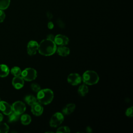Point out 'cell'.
Segmentation results:
<instances>
[{"label":"cell","mask_w":133,"mask_h":133,"mask_svg":"<svg viewBox=\"0 0 133 133\" xmlns=\"http://www.w3.org/2000/svg\"><path fill=\"white\" fill-rule=\"evenodd\" d=\"M31 88L33 91H34V92H37L39 90H41V87H40L39 85L36 83H32L31 85Z\"/></svg>","instance_id":"obj_24"},{"label":"cell","mask_w":133,"mask_h":133,"mask_svg":"<svg viewBox=\"0 0 133 133\" xmlns=\"http://www.w3.org/2000/svg\"><path fill=\"white\" fill-rule=\"evenodd\" d=\"M10 72L14 76H17L21 75L22 71L21 69L18 66H14L12 68H11Z\"/></svg>","instance_id":"obj_21"},{"label":"cell","mask_w":133,"mask_h":133,"mask_svg":"<svg viewBox=\"0 0 133 133\" xmlns=\"http://www.w3.org/2000/svg\"><path fill=\"white\" fill-rule=\"evenodd\" d=\"M20 120H21V123L23 125H28L31 122V117L29 115L27 114H23L21 116Z\"/></svg>","instance_id":"obj_17"},{"label":"cell","mask_w":133,"mask_h":133,"mask_svg":"<svg viewBox=\"0 0 133 133\" xmlns=\"http://www.w3.org/2000/svg\"><path fill=\"white\" fill-rule=\"evenodd\" d=\"M9 129V126L6 123L0 122V133H7Z\"/></svg>","instance_id":"obj_22"},{"label":"cell","mask_w":133,"mask_h":133,"mask_svg":"<svg viewBox=\"0 0 133 133\" xmlns=\"http://www.w3.org/2000/svg\"><path fill=\"white\" fill-rule=\"evenodd\" d=\"M56 51L59 55L62 57H65L69 55L70 51V49L64 46H59L58 48L57 47Z\"/></svg>","instance_id":"obj_13"},{"label":"cell","mask_w":133,"mask_h":133,"mask_svg":"<svg viewBox=\"0 0 133 133\" xmlns=\"http://www.w3.org/2000/svg\"><path fill=\"white\" fill-rule=\"evenodd\" d=\"M38 49V44L35 41H30L27 45V52L30 56L36 54Z\"/></svg>","instance_id":"obj_8"},{"label":"cell","mask_w":133,"mask_h":133,"mask_svg":"<svg viewBox=\"0 0 133 133\" xmlns=\"http://www.w3.org/2000/svg\"><path fill=\"white\" fill-rule=\"evenodd\" d=\"M47 38L48 39H49L50 40H52V41H54V38H55V36L52 34H49L47 35Z\"/></svg>","instance_id":"obj_28"},{"label":"cell","mask_w":133,"mask_h":133,"mask_svg":"<svg viewBox=\"0 0 133 133\" xmlns=\"http://www.w3.org/2000/svg\"><path fill=\"white\" fill-rule=\"evenodd\" d=\"M70 132V129L68 126H61L59 127L57 130V132L59 133H68Z\"/></svg>","instance_id":"obj_23"},{"label":"cell","mask_w":133,"mask_h":133,"mask_svg":"<svg viewBox=\"0 0 133 133\" xmlns=\"http://www.w3.org/2000/svg\"><path fill=\"white\" fill-rule=\"evenodd\" d=\"M54 26V23L50 21V22H48V28L49 29H52Z\"/></svg>","instance_id":"obj_27"},{"label":"cell","mask_w":133,"mask_h":133,"mask_svg":"<svg viewBox=\"0 0 133 133\" xmlns=\"http://www.w3.org/2000/svg\"><path fill=\"white\" fill-rule=\"evenodd\" d=\"M11 106L12 111L19 115L23 114L26 110L25 104L23 102L20 101L15 102Z\"/></svg>","instance_id":"obj_6"},{"label":"cell","mask_w":133,"mask_h":133,"mask_svg":"<svg viewBox=\"0 0 133 133\" xmlns=\"http://www.w3.org/2000/svg\"><path fill=\"white\" fill-rule=\"evenodd\" d=\"M10 0H0V9H6L9 6Z\"/></svg>","instance_id":"obj_20"},{"label":"cell","mask_w":133,"mask_h":133,"mask_svg":"<svg viewBox=\"0 0 133 133\" xmlns=\"http://www.w3.org/2000/svg\"><path fill=\"white\" fill-rule=\"evenodd\" d=\"M0 110L5 115H8L12 112V106L4 101H0Z\"/></svg>","instance_id":"obj_11"},{"label":"cell","mask_w":133,"mask_h":133,"mask_svg":"<svg viewBox=\"0 0 133 133\" xmlns=\"http://www.w3.org/2000/svg\"><path fill=\"white\" fill-rule=\"evenodd\" d=\"M21 75L24 80L32 81L35 79L37 77V72L34 69L28 68L22 71Z\"/></svg>","instance_id":"obj_4"},{"label":"cell","mask_w":133,"mask_h":133,"mask_svg":"<svg viewBox=\"0 0 133 133\" xmlns=\"http://www.w3.org/2000/svg\"><path fill=\"white\" fill-rule=\"evenodd\" d=\"M132 110H133V107H131L130 108H128L126 111V115L128 117H131L133 115V112H132Z\"/></svg>","instance_id":"obj_25"},{"label":"cell","mask_w":133,"mask_h":133,"mask_svg":"<svg viewBox=\"0 0 133 133\" xmlns=\"http://www.w3.org/2000/svg\"><path fill=\"white\" fill-rule=\"evenodd\" d=\"M82 79L86 85H92L96 84L98 82L99 77L95 71L87 70L84 73Z\"/></svg>","instance_id":"obj_3"},{"label":"cell","mask_w":133,"mask_h":133,"mask_svg":"<svg viewBox=\"0 0 133 133\" xmlns=\"http://www.w3.org/2000/svg\"><path fill=\"white\" fill-rule=\"evenodd\" d=\"M54 42L56 45L65 46L68 44L69 42V38L62 34H58L55 36Z\"/></svg>","instance_id":"obj_9"},{"label":"cell","mask_w":133,"mask_h":133,"mask_svg":"<svg viewBox=\"0 0 133 133\" xmlns=\"http://www.w3.org/2000/svg\"><path fill=\"white\" fill-rule=\"evenodd\" d=\"M82 80V78L78 73H73L70 74L67 78L68 83L72 85H77L79 84Z\"/></svg>","instance_id":"obj_7"},{"label":"cell","mask_w":133,"mask_h":133,"mask_svg":"<svg viewBox=\"0 0 133 133\" xmlns=\"http://www.w3.org/2000/svg\"><path fill=\"white\" fill-rule=\"evenodd\" d=\"M57 46L54 41L48 38L42 40L38 44L39 53L43 56H49L53 55L56 51Z\"/></svg>","instance_id":"obj_1"},{"label":"cell","mask_w":133,"mask_h":133,"mask_svg":"<svg viewBox=\"0 0 133 133\" xmlns=\"http://www.w3.org/2000/svg\"><path fill=\"white\" fill-rule=\"evenodd\" d=\"M24 100L28 105H32L33 103L36 102V98L33 96L29 95L25 97Z\"/></svg>","instance_id":"obj_19"},{"label":"cell","mask_w":133,"mask_h":133,"mask_svg":"<svg viewBox=\"0 0 133 133\" xmlns=\"http://www.w3.org/2000/svg\"><path fill=\"white\" fill-rule=\"evenodd\" d=\"M63 120L64 116L62 113L60 112H56L52 115L50 119V126L52 127H57L63 122Z\"/></svg>","instance_id":"obj_5"},{"label":"cell","mask_w":133,"mask_h":133,"mask_svg":"<svg viewBox=\"0 0 133 133\" xmlns=\"http://www.w3.org/2000/svg\"><path fill=\"white\" fill-rule=\"evenodd\" d=\"M9 69L8 66L4 64H0V77H5L8 76L9 73Z\"/></svg>","instance_id":"obj_15"},{"label":"cell","mask_w":133,"mask_h":133,"mask_svg":"<svg viewBox=\"0 0 133 133\" xmlns=\"http://www.w3.org/2000/svg\"><path fill=\"white\" fill-rule=\"evenodd\" d=\"M3 119V115L2 113H0V122H2Z\"/></svg>","instance_id":"obj_29"},{"label":"cell","mask_w":133,"mask_h":133,"mask_svg":"<svg viewBox=\"0 0 133 133\" xmlns=\"http://www.w3.org/2000/svg\"><path fill=\"white\" fill-rule=\"evenodd\" d=\"M54 99L53 91L48 88L41 89L37 92V99L42 104H49Z\"/></svg>","instance_id":"obj_2"},{"label":"cell","mask_w":133,"mask_h":133,"mask_svg":"<svg viewBox=\"0 0 133 133\" xmlns=\"http://www.w3.org/2000/svg\"><path fill=\"white\" fill-rule=\"evenodd\" d=\"M88 88L85 84L81 85L80 86H79L77 90L78 94L82 97L85 96L88 92Z\"/></svg>","instance_id":"obj_16"},{"label":"cell","mask_w":133,"mask_h":133,"mask_svg":"<svg viewBox=\"0 0 133 133\" xmlns=\"http://www.w3.org/2000/svg\"><path fill=\"white\" fill-rule=\"evenodd\" d=\"M75 105L74 103H69L66 104L62 109V113L64 115H69L73 112L75 109Z\"/></svg>","instance_id":"obj_14"},{"label":"cell","mask_w":133,"mask_h":133,"mask_svg":"<svg viewBox=\"0 0 133 133\" xmlns=\"http://www.w3.org/2000/svg\"><path fill=\"white\" fill-rule=\"evenodd\" d=\"M19 115L12 111L8 115V122L9 123H14L18 121L20 118Z\"/></svg>","instance_id":"obj_18"},{"label":"cell","mask_w":133,"mask_h":133,"mask_svg":"<svg viewBox=\"0 0 133 133\" xmlns=\"http://www.w3.org/2000/svg\"><path fill=\"white\" fill-rule=\"evenodd\" d=\"M24 79L20 76H15L12 81V84L14 87L17 89H19L22 88L24 86Z\"/></svg>","instance_id":"obj_12"},{"label":"cell","mask_w":133,"mask_h":133,"mask_svg":"<svg viewBox=\"0 0 133 133\" xmlns=\"http://www.w3.org/2000/svg\"><path fill=\"white\" fill-rule=\"evenodd\" d=\"M0 101H1V98H0Z\"/></svg>","instance_id":"obj_30"},{"label":"cell","mask_w":133,"mask_h":133,"mask_svg":"<svg viewBox=\"0 0 133 133\" xmlns=\"http://www.w3.org/2000/svg\"><path fill=\"white\" fill-rule=\"evenodd\" d=\"M5 17L6 15L3 10L0 9V23L3 22L4 21V20L5 19Z\"/></svg>","instance_id":"obj_26"},{"label":"cell","mask_w":133,"mask_h":133,"mask_svg":"<svg viewBox=\"0 0 133 133\" xmlns=\"http://www.w3.org/2000/svg\"><path fill=\"white\" fill-rule=\"evenodd\" d=\"M31 106V112L35 116H39L43 112V107L39 102H35Z\"/></svg>","instance_id":"obj_10"}]
</instances>
